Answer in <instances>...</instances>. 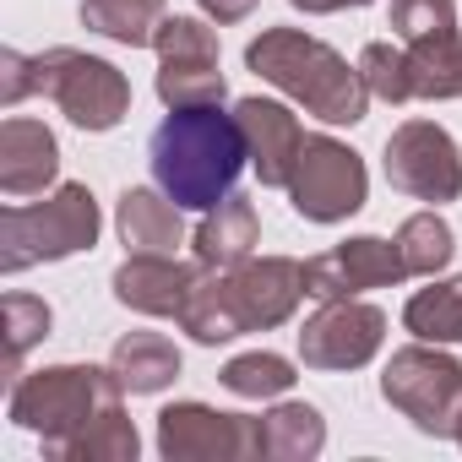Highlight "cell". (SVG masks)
Wrapping results in <instances>:
<instances>
[{"label": "cell", "instance_id": "5b68a950", "mask_svg": "<svg viewBox=\"0 0 462 462\" xmlns=\"http://www.w3.org/2000/svg\"><path fill=\"white\" fill-rule=\"evenodd\" d=\"M120 397H125V386L115 381V370H98V365H50V370H33V375L12 381L6 413H12V424L33 430L44 440V451L55 457V446H66L77 430H88Z\"/></svg>", "mask_w": 462, "mask_h": 462}, {"label": "cell", "instance_id": "ac0fdd59", "mask_svg": "<svg viewBox=\"0 0 462 462\" xmlns=\"http://www.w3.org/2000/svg\"><path fill=\"white\" fill-rule=\"evenodd\" d=\"M196 262L207 273H223V267H240L256 245H262V217H256V201L245 196H223L217 207H207V217L196 223Z\"/></svg>", "mask_w": 462, "mask_h": 462}, {"label": "cell", "instance_id": "277c9868", "mask_svg": "<svg viewBox=\"0 0 462 462\" xmlns=\"http://www.w3.org/2000/svg\"><path fill=\"white\" fill-rule=\"evenodd\" d=\"M104 212L88 185L66 180L44 201H17L0 212V273H28L39 262H66L77 251L98 245Z\"/></svg>", "mask_w": 462, "mask_h": 462}, {"label": "cell", "instance_id": "7c38bea8", "mask_svg": "<svg viewBox=\"0 0 462 462\" xmlns=\"http://www.w3.org/2000/svg\"><path fill=\"white\" fill-rule=\"evenodd\" d=\"M386 316L365 300H321V310L300 327L305 370H359L381 354Z\"/></svg>", "mask_w": 462, "mask_h": 462}, {"label": "cell", "instance_id": "2e32d148", "mask_svg": "<svg viewBox=\"0 0 462 462\" xmlns=\"http://www.w3.org/2000/svg\"><path fill=\"white\" fill-rule=\"evenodd\" d=\"M196 267L174 256H125V267H115V300L136 316H180L190 289L201 283Z\"/></svg>", "mask_w": 462, "mask_h": 462}, {"label": "cell", "instance_id": "ffe728a7", "mask_svg": "<svg viewBox=\"0 0 462 462\" xmlns=\"http://www.w3.org/2000/svg\"><path fill=\"white\" fill-rule=\"evenodd\" d=\"M408 98H462V33L402 44Z\"/></svg>", "mask_w": 462, "mask_h": 462}, {"label": "cell", "instance_id": "52a82bcc", "mask_svg": "<svg viewBox=\"0 0 462 462\" xmlns=\"http://www.w3.org/2000/svg\"><path fill=\"white\" fill-rule=\"evenodd\" d=\"M381 397L424 435H451L462 413V359L446 343H408L381 370Z\"/></svg>", "mask_w": 462, "mask_h": 462}, {"label": "cell", "instance_id": "3957f363", "mask_svg": "<svg viewBox=\"0 0 462 462\" xmlns=\"http://www.w3.org/2000/svg\"><path fill=\"white\" fill-rule=\"evenodd\" d=\"M245 66L262 82H273L278 93H289L294 104H305L327 125H359L365 109H370L365 71L348 66L332 44H321L300 28H262L245 44Z\"/></svg>", "mask_w": 462, "mask_h": 462}, {"label": "cell", "instance_id": "603a6c76", "mask_svg": "<svg viewBox=\"0 0 462 462\" xmlns=\"http://www.w3.org/2000/svg\"><path fill=\"white\" fill-rule=\"evenodd\" d=\"M136 451H142V435H136V424L125 419V408L115 402V408H104L88 430H77L66 446H55V457H66V462H136Z\"/></svg>", "mask_w": 462, "mask_h": 462}, {"label": "cell", "instance_id": "e0dca14e", "mask_svg": "<svg viewBox=\"0 0 462 462\" xmlns=\"http://www.w3.org/2000/svg\"><path fill=\"white\" fill-rule=\"evenodd\" d=\"M180 201H169L163 190L131 185L115 207V228H120V245L131 256H174L185 245V223H180Z\"/></svg>", "mask_w": 462, "mask_h": 462}, {"label": "cell", "instance_id": "83f0119b", "mask_svg": "<svg viewBox=\"0 0 462 462\" xmlns=\"http://www.w3.org/2000/svg\"><path fill=\"white\" fill-rule=\"evenodd\" d=\"M392 33L397 44L457 33V0H392Z\"/></svg>", "mask_w": 462, "mask_h": 462}, {"label": "cell", "instance_id": "8992f818", "mask_svg": "<svg viewBox=\"0 0 462 462\" xmlns=\"http://www.w3.org/2000/svg\"><path fill=\"white\" fill-rule=\"evenodd\" d=\"M33 93H44L77 131H115L131 115V82L120 66L82 55V50H44L33 55Z\"/></svg>", "mask_w": 462, "mask_h": 462}, {"label": "cell", "instance_id": "f1b7e54d", "mask_svg": "<svg viewBox=\"0 0 462 462\" xmlns=\"http://www.w3.org/2000/svg\"><path fill=\"white\" fill-rule=\"evenodd\" d=\"M359 71H365V82H370V93H375V98H386V104H408L402 44H386V39L365 44V55H359Z\"/></svg>", "mask_w": 462, "mask_h": 462}, {"label": "cell", "instance_id": "4dcf8cb0", "mask_svg": "<svg viewBox=\"0 0 462 462\" xmlns=\"http://www.w3.org/2000/svg\"><path fill=\"white\" fill-rule=\"evenodd\" d=\"M196 6H201L217 28H228V23H245V17L262 6V0H196Z\"/></svg>", "mask_w": 462, "mask_h": 462}, {"label": "cell", "instance_id": "4fadbf2b", "mask_svg": "<svg viewBox=\"0 0 462 462\" xmlns=\"http://www.w3.org/2000/svg\"><path fill=\"white\" fill-rule=\"evenodd\" d=\"M402 278H408V267H402L397 240H375V235H354L305 262L310 300H359L365 289H392Z\"/></svg>", "mask_w": 462, "mask_h": 462}, {"label": "cell", "instance_id": "cb8c5ba5", "mask_svg": "<svg viewBox=\"0 0 462 462\" xmlns=\"http://www.w3.org/2000/svg\"><path fill=\"white\" fill-rule=\"evenodd\" d=\"M402 327L419 343H462V278H446V283H430V289L408 294Z\"/></svg>", "mask_w": 462, "mask_h": 462}, {"label": "cell", "instance_id": "d6a6232c", "mask_svg": "<svg viewBox=\"0 0 462 462\" xmlns=\"http://www.w3.org/2000/svg\"><path fill=\"white\" fill-rule=\"evenodd\" d=\"M451 435H457V440H462V413H457V430H451Z\"/></svg>", "mask_w": 462, "mask_h": 462}, {"label": "cell", "instance_id": "6da1fadb", "mask_svg": "<svg viewBox=\"0 0 462 462\" xmlns=\"http://www.w3.org/2000/svg\"><path fill=\"white\" fill-rule=\"evenodd\" d=\"M147 163H152V185L169 201L207 212L223 196H235V180L251 163V147L240 120L223 115V104H190L163 115V125L147 142Z\"/></svg>", "mask_w": 462, "mask_h": 462}, {"label": "cell", "instance_id": "7402d4cb", "mask_svg": "<svg viewBox=\"0 0 462 462\" xmlns=\"http://www.w3.org/2000/svg\"><path fill=\"white\" fill-rule=\"evenodd\" d=\"M163 0H82V28L125 44V50H142L158 39V23H163Z\"/></svg>", "mask_w": 462, "mask_h": 462}, {"label": "cell", "instance_id": "4316f807", "mask_svg": "<svg viewBox=\"0 0 462 462\" xmlns=\"http://www.w3.org/2000/svg\"><path fill=\"white\" fill-rule=\"evenodd\" d=\"M0 310H6V375L17 381V375H23L28 348L50 337L55 316H50V305H44V300H33V294H6V305H0Z\"/></svg>", "mask_w": 462, "mask_h": 462}, {"label": "cell", "instance_id": "44dd1931", "mask_svg": "<svg viewBox=\"0 0 462 462\" xmlns=\"http://www.w3.org/2000/svg\"><path fill=\"white\" fill-rule=\"evenodd\" d=\"M327 446V419L310 402H278L262 413V457L273 462H310Z\"/></svg>", "mask_w": 462, "mask_h": 462}, {"label": "cell", "instance_id": "8fae6325", "mask_svg": "<svg viewBox=\"0 0 462 462\" xmlns=\"http://www.w3.org/2000/svg\"><path fill=\"white\" fill-rule=\"evenodd\" d=\"M158 451L169 462H245L262 457V419L217 413L207 402H169L158 413Z\"/></svg>", "mask_w": 462, "mask_h": 462}, {"label": "cell", "instance_id": "5bb4252c", "mask_svg": "<svg viewBox=\"0 0 462 462\" xmlns=\"http://www.w3.org/2000/svg\"><path fill=\"white\" fill-rule=\"evenodd\" d=\"M235 120H240V131H245L256 180L273 185V190H289L294 163H300V147H305L300 115H294L289 104H278V98H240V104H235Z\"/></svg>", "mask_w": 462, "mask_h": 462}, {"label": "cell", "instance_id": "d6986e66", "mask_svg": "<svg viewBox=\"0 0 462 462\" xmlns=\"http://www.w3.org/2000/svg\"><path fill=\"white\" fill-rule=\"evenodd\" d=\"M109 370L131 397H152L180 375V348L163 332H125L109 348Z\"/></svg>", "mask_w": 462, "mask_h": 462}, {"label": "cell", "instance_id": "f546056e", "mask_svg": "<svg viewBox=\"0 0 462 462\" xmlns=\"http://www.w3.org/2000/svg\"><path fill=\"white\" fill-rule=\"evenodd\" d=\"M28 93H33V60L17 55V50H6V55H0V104L17 109Z\"/></svg>", "mask_w": 462, "mask_h": 462}, {"label": "cell", "instance_id": "d4e9b609", "mask_svg": "<svg viewBox=\"0 0 462 462\" xmlns=\"http://www.w3.org/2000/svg\"><path fill=\"white\" fill-rule=\"evenodd\" d=\"M397 251H402V267H408V278H435L446 262H451V251H457V235H451V223L430 207V212H413V217H402V228H397Z\"/></svg>", "mask_w": 462, "mask_h": 462}, {"label": "cell", "instance_id": "30bf717a", "mask_svg": "<svg viewBox=\"0 0 462 462\" xmlns=\"http://www.w3.org/2000/svg\"><path fill=\"white\" fill-rule=\"evenodd\" d=\"M158 98L169 109H190V104H223L228 82L217 71V33L196 17H163L158 23Z\"/></svg>", "mask_w": 462, "mask_h": 462}, {"label": "cell", "instance_id": "9a60e30c", "mask_svg": "<svg viewBox=\"0 0 462 462\" xmlns=\"http://www.w3.org/2000/svg\"><path fill=\"white\" fill-rule=\"evenodd\" d=\"M60 174V142L44 120L12 115L0 125V190L12 201L17 196H44V185H55Z\"/></svg>", "mask_w": 462, "mask_h": 462}, {"label": "cell", "instance_id": "1f68e13d", "mask_svg": "<svg viewBox=\"0 0 462 462\" xmlns=\"http://www.w3.org/2000/svg\"><path fill=\"white\" fill-rule=\"evenodd\" d=\"M305 17H327V12H348V6H370V0H289Z\"/></svg>", "mask_w": 462, "mask_h": 462}, {"label": "cell", "instance_id": "9c48e42d", "mask_svg": "<svg viewBox=\"0 0 462 462\" xmlns=\"http://www.w3.org/2000/svg\"><path fill=\"white\" fill-rule=\"evenodd\" d=\"M381 169H386V185L413 196V201L440 207V201L462 196V152H457L451 131L435 120H402L386 136Z\"/></svg>", "mask_w": 462, "mask_h": 462}, {"label": "cell", "instance_id": "ba28073f", "mask_svg": "<svg viewBox=\"0 0 462 462\" xmlns=\"http://www.w3.org/2000/svg\"><path fill=\"white\" fill-rule=\"evenodd\" d=\"M370 174L365 158L354 147H343L337 136H305L294 180H289V201L305 223H343L365 207Z\"/></svg>", "mask_w": 462, "mask_h": 462}, {"label": "cell", "instance_id": "484cf974", "mask_svg": "<svg viewBox=\"0 0 462 462\" xmlns=\"http://www.w3.org/2000/svg\"><path fill=\"white\" fill-rule=\"evenodd\" d=\"M235 397H251V402H262V397H283L300 375H294V365L283 359V354H267V348H256V354H240V359H228L223 365V375H217Z\"/></svg>", "mask_w": 462, "mask_h": 462}, {"label": "cell", "instance_id": "7a4b0ae2", "mask_svg": "<svg viewBox=\"0 0 462 462\" xmlns=\"http://www.w3.org/2000/svg\"><path fill=\"white\" fill-rule=\"evenodd\" d=\"M305 294H310L305 289V262H289V256H245L240 267H223V273L201 278L174 321L201 348H217V343H235L240 332L283 327L300 310Z\"/></svg>", "mask_w": 462, "mask_h": 462}]
</instances>
